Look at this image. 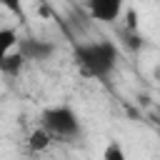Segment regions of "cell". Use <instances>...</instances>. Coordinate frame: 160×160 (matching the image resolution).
<instances>
[{"label": "cell", "mask_w": 160, "mask_h": 160, "mask_svg": "<svg viewBox=\"0 0 160 160\" xmlns=\"http://www.w3.org/2000/svg\"><path fill=\"white\" fill-rule=\"evenodd\" d=\"M72 58L78 62V68L88 75V78H98L105 80L115 72L118 60H120V50L112 40L100 38V40H85L80 45H75Z\"/></svg>", "instance_id": "1"}, {"label": "cell", "mask_w": 160, "mask_h": 160, "mask_svg": "<svg viewBox=\"0 0 160 160\" xmlns=\"http://www.w3.org/2000/svg\"><path fill=\"white\" fill-rule=\"evenodd\" d=\"M40 128L50 132L52 140H75L82 132L80 118L70 105H50L40 112Z\"/></svg>", "instance_id": "2"}, {"label": "cell", "mask_w": 160, "mask_h": 160, "mask_svg": "<svg viewBox=\"0 0 160 160\" xmlns=\"http://www.w3.org/2000/svg\"><path fill=\"white\" fill-rule=\"evenodd\" d=\"M15 50L28 62H45L55 55V42H50L45 38H18Z\"/></svg>", "instance_id": "3"}, {"label": "cell", "mask_w": 160, "mask_h": 160, "mask_svg": "<svg viewBox=\"0 0 160 160\" xmlns=\"http://www.w3.org/2000/svg\"><path fill=\"white\" fill-rule=\"evenodd\" d=\"M125 10V0H88V12L98 22H115Z\"/></svg>", "instance_id": "4"}, {"label": "cell", "mask_w": 160, "mask_h": 160, "mask_svg": "<svg viewBox=\"0 0 160 160\" xmlns=\"http://www.w3.org/2000/svg\"><path fill=\"white\" fill-rule=\"evenodd\" d=\"M25 65H28V60H25L18 50H12V52H8V55L0 60V72L8 75V78H18Z\"/></svg>", "instance_id": "5"}, {"label": "cell", "mask_w": 160, "mask_h": 160, "mask_svg": "<svg viewBox=\"0 0 160 160\" xmlns=\"http://www.w3.org/2000/svg\"><path fill=\"white\" fill-rule=\"evenodd\" d=\"M50 145H52V138H50V132L42 130L40 125L28 135V150H30V152H42V150H48Z\"/></svg>", "instance_id": "6"}, {"label": "cell", "mask_w": 160, "mask_h": 160, "mask_svg": "<svg viewBox=\"0 0 160 160\" xmlns=\"http://www.w3.org/2000/svg\"><path fill=\"white\" fill-rule=\"evenodd\" d=\"M18 30L15 28H0V60L8 55V52H12L15 50V45H18Z\"/></svg>", "instance_id": "7"}, {"label": "cell", "mask_w": 160, "mask_h": 160, "mask_svg": "<svg viewBox=\"0 0 160 160\" xmlns=\"http://www.w3.org/2000/svg\"><path fill=\"white\" fill-rule=\"evenodd\" d=\"M102 160H128V152L120 145V140H110L102 148Z\"/></svg>", "instance_id": "8"}, {"label": "cell", "mask_w": 160, "mask_h": 160, "mask_svg": "<svg viewBox=\"0 0 160 160\" xmlns=\"http://www.w3.org/2000/svg\"><path fill=\"white\" fill-rule=\"evenodd\" d=\"M0 8H5L10 15L25 20V2H22V0H0Z\"/></svg>", "instance_id": "9"}]
</instances>
